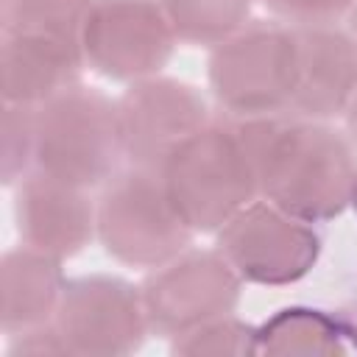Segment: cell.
I'll return each instance as SVG.
<instances>
[{"label":"cell","mask_w":357,"mask_h":357,"mask_svg":"<svg viewBox=\"0 0 357 357\" xmlns=\"http://www.w3.org/2000/svg\"><path fill=\"white\" fill-rule=\"evenodd\" d=\"M0 156L3 184H17L36 165V106L3 103L0 123Z\"/></svg>","instance_id":"d6986e66"},{"label":"cell","mask_w":357,"mask_h":357,"mask_svg":"<svg viewBox=\"0 0 357 357\" xmlns=\"http://www.w3.org/2000/svg\"><path fill=\"white\" fill-rule=\"evenodd\" d=\"M349 324V321H346ZM349 329H351V337H354V346H357V324H349Z\"/></svg>","instance_id":"cb8c5ba5"},{"label":"cell","mask_w":357,"mask_h":357,"mask_svg":"<svg viewBox=\"0 0 357 357\" xmlns=\"http://www.w3.org/2000/svg\"><path fill=\"white\" fill-rule=\"evenodd\" d=\"M257 162L259 198L307 223L337 218L351 206L357 156L351 139L321 120H240Z\"/></svg>","instance_id":"6da1fadb"},{"label":"cell","mask_w":357,"mask_h":357,"mask_svg":"<svg viewBox=\"0 0 357 357\" xmlns=\"http://www.w3.org/2000/svg\"><path fill=\"white\" fill-rule=\"evenodd\" d=\"M123 159L134 167L162 170L167 156L209 123L204 95L178 78L151 75L128 84L117 98Z\"/></svg>","instance_id":"30bf717a"},{"label":"cell","mask_w":357,"mask_h":357,"mask_svg":"<svg viewBox=\"0 0 357 357\" xmlns=\"http://www.w3.org/2000/svg\"><path fill=\"white\" fill-rule=\"evenodd\" d=\"M178 42L218 47L251 20V0H162Z\"/></svg>","instance_id":"2e32d148"},{"label":"cell","mask_w":357,"mask_h":357,"mask_svg":"<svg viewBox=\"0 0 357 357\" xmlns=\"http://www.w3.org/2000/svg\"><path fill=\"white\" fill-rule=\"evenodd\" d=\"M123 159L117 100L73 84L36 106V170L67 184L103 187Z\"/></svg>","instance_id":"3957f363"},{"label":"cell","mask_w":357,"mask_h":357,"mask_svg":"<svg viewBox=\"0 0 357 357\" xmlns=\"http://www.w3.org/2000/svg\"><path fill=\"white\" fill-rule=\"evenodd\" d=\"M218 251L243 282L293 284L315 268L321 237L312 223L262 198L251 201L218 231Z\"/></svg>","instance_id":"ba28073f"},{"label":"cell","mask_w":357,"mask_h":357,"mask_svg":"<svg viewBox=\"0 0 357 357\" xmlns=\"http://www.w3.org/2000/svg\"><path fill=\"white\" fill-rule=\"evenodd\" d=\"M287 25H326L349 14L351 0H262Z\"/></svg>","instance_id":"ffe728a7"},{"label":"cell","mask_w":357,"mask_h":357,"mask_svg":"<svg viewBox=\"0 0 357 357\" xmlns=\"http://www.w3.org/2000/svg\"><path fill=\"white\" fill-rule=\"evenodd\" d=\"M92 0H0L3 33H45L81 45Z\"/></svg>","instance_id":"e0dca14e"},{"label":"cell","mask_w":357,"mask_h":357,"mask_svg":"<svg viewBox=\"0 0 357 357\" xmlns=\"http://www.w3.org/2000/svg\"><path fill=\"white\" fill-rule=\"evenodd\" d=\"M209 89L237 120L287 112L296 86V36L282 20H254L212 47Z\"/></svg>","instance_id":"5b68a950"},{"label":"cell","mask_w":357,"mask_h":357,"mask_svg":"<svg viewBox=\"0 0 357 357\" xmlns=\"http://www.w3.org/2000/svg\"><path fill=\"white\" fill-rule=\"evenodd\" d=\"M8 337H11L8 349H6L8 357H59V354H70V349H67L64 337L59 335V329L53 326V321L22 329V332H14Z\"/></svg>","instance_id":"44dd1931"},{"label":"cell","mask_w":357,"mask_h":357,"mask_svg":"<svg viewBox=\"0 0 357 357\" xmlns=\"http://www.w3.org/2000/svg\"><path fill=\"white\" fill-rule=\"evenodd\" d=\"M346 120H349V131H351V139L357 142V95H354V100H351V106H349V112H346Z\"/></svg>","instance_id":"7402d4cb"},{"label":"cell","mask_w":357,"mask_h":357,"mask_svg":"<svg viewBox=\"0 0 357 357\" xmlns=\"http://www.w3.org/2000/svg\"><path fill=\"white\" fill-rule=\"evenodd\" d=\"M170 354L178 357H245L257 354V326L234 312L209 318L176 337H170Z\"/></svg>","instance_id":"ac0fdd59"},{"label":"cell","mask_w":357,"mask_h":357,"mask_svg":"<svg viewBox=\"0 0 357 357\" xmlns=\"http://www.w3.org/2000/svg\"><path fill=\"white\" fill-rule=\"evenodd\" d=\"M351 329L346 321L312 310V307H284L276 310L265 324L257 326V354L271 357H340L349 354Z\"/></svg>","instance_id":"9a60e30c"},{"label":"cell","mask_w":357,"mask_h":357,"mask_svg":"<svg viewBox=\"0 0 357 357\" xmlns=\"http://www.w3.org/2000/svg\"><path fill=\"white\" fill-rule=\"evenodd\" d=\"M162 178L181 220L198 231H220L259 198L257 162L234 123H206L162 165Z\"/></svg>","instance_id":"7a4b0ae2"},{"label":"cell","mask_w":357,"mask_h":357,"mask_svg":"<svg viewBox=\"0 0 357 357\" xmlns=\"http://www.w3.org/2000/svg\"><path fill=\"white\" fill-rule=\"evenodd\" d=\"M349 33L357 39V0H351V8H349Z\"/></svg>","instance_id":"603a6c76"},{"label":"cell","mask_w":357,"mask_h":357,"mask_svg":"<svg viewBox=\"0 0 357 357\" xmlns=\"http://www.w3.org/2000/svg\"><path fill=\"white\" fill-rule=\"evenodd\" d=\"M151 332L176 337L209 318L234 312L243 293V279L212 248H184L178 257L153 268L139 284Z\"/></svg>","instance_id":"52a82bcc"},{"label":"cell","mask_w":357,"mask_h":357,"mask_svg":"<svg viewBox=\"0 0 357 357\" xmlns=\"http://www.w3.org/2000/svg\"><path fill=\"white\" fill-rule=\"evenodd\" d=\"M296 86L287 112L301 120L329 123L349 112L357 95V39L326 25H293Z\"/></svg>","instance_id":"8fae6325"},{"label":"cell","mask_w":357,"mask_h":357,"mask_svg":"<svg viewBox=\"0 0 357 357\" xmlns=\"http://www.w3.org/2000/svg\"><path fill=\"white\" fill-rule=\"evenodd\" d=\"M78 42L45 33H3L0 92L3 103L42 106L53 95L78 84L84 70Z\"/></svg>","instance_id":"4fadbf2b"},{"label":"cell","mask_w":357,"mask_h":357,"mask_svg":"<svg viewBox=\"0 0 357 357\" xmlns=\"http://www.w3.org/2000/svg\"><path fill=\"white\" fill-rule=\"evenodd\" d=\"M176 42L162 0H92L81 28L86 67L126 84L159 75Z\"/></svg>","instance_id":"8992f818"},{"label":"cell","mask_w":357,"mask_h":357,"mask_svg":"<svg viewBox=\"0 0 357 357\" xmlns=\"http://www.w3.org/2000/svg\"><path fill=\"white\" fill-rule=\"evenodd\" d=\"M53 326L70 354L84 357L131 354L151 332L139 287L106 273L67 279Z\"/></svg>","instance_id":"9c48e42d"},{"label":"cell","mask_w":357,"mask_h":357,"mask_svg":"<svg viewBox=\"0 0 357 357\" xmlns=\"http://www.w3.org/2000/svg\"><path fill=\"white\" fill-rule=\"evenodd\" d=\"M351 206H354V212H357V187H354V195H351Z\"/></svg>","instance_id":"d4e9b609"},{"label":"cell","mask_w":357,"mask_h":357,"mask_svg":"<svg viewBox=\"0 0 357 357\" xmlns=\"http://www.w3.org/2000/svg\"><path fill=\"white\" fill-rule=\"evenodd\" d=\"M14 220L22 245L59 259L75 257L98 237V206L86 198V190L45 170H33L17 181Z\"/></svg>","instance_id":"7c38bea8"},{"label":"cell","mask_w":357,"mask_h":357,"mask_svg":"<svg viewBox=\"0 0 357 357\" xmlns=\"http://www.w3.org/2000/svg\"><path fill=\"white\" fill-rule=\"evenodd\" d=\"M95 206L103 251L128 268L153 271L178 257L195 234L170 201L159 170L134 165L117 170Z\"/></svg>","instance_id":"277c9868"},{"label":"cell","mask_w":357,"mask_h":357,"mask_svg":"<svg viewBox=\"0 0 357 357\" xmlns=\"http://www.w3.org/2000/svg\"><path fill=\"white\" fill-rule=\"evenodd\" d=\"M67 276L59 257L31 245L11 248L0 259V326L6 335L53 321Z\"/></svg>","instance_id":"5bb4252c"}]
</instances>
